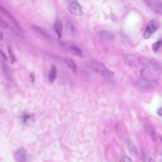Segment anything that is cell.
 <instances>
[{
    "mask_svg": "<svg viewBox=\"0 0 162 162\" xmlns=\"http://www.w3.org/2000/svg\"><path fill=\"white\" fill-rule=\"evenodd\" d=\"M69 50L70 52L75 56L82 58L83 56L81 50L76 45L72 44L70 46Z\"/></svg>",
    "mask_w": 162,
    "mask_h": 162,
    "instance_id": "4fadbf2b",
    "label": "cell"
},
{
    "mask_svg": "<svg viewBox=\"0 0 162 162\" xmlns=\"http://www.w3.org/2000/svg\"><path fill=\"white\" fill-rule=\"evenodd\" d=\"M128 151L130 154L133 156L137 157L139 155V153L136 146L131 142H128Z\"/></svg>",
    "mask_w": 162,
    "mask_h": 162,
    "instance_id": "5bb4252c",
    "label": "cell"
},
{
    "mask_svg": "<svg viewBox=\"0 0 162 162\" xmlns=\"http://www.w3.org/2000/svg\"><path fill=\"white\" fill-rule=\"evenodd\" d=\"M159 26V23L157 20L151 21L147 26L144 35L145 38L148 39L150 38L152 35L157 31Z\"/></svg>",
    "mask_w": 162,
    "mask_h": 162,
    "instance_id": "7a4b0ae2",
    "label": "cell"
},
{
    "mask_svg": "<svg viewBox=\"0 0 162 162\" xmlns=\"http://www.w3.org/2000/svg\"><path fill=\"white\" fill-rule=\"evenodd\" d=\"M147 127L148 132L151 135V138L154 142H157V136L156 132L153 127L150 124H148Z\"/></svg>",
    "mask_w": 162,
    "mask_h": 162,
    "instance_id": "9a60e30c",
    "label": "cell"
},
{
    "mask_svg": "<svg viewBox=\"0 0 162 162\" xmlns=\"http://www.w3.org/2000/svg\"><path fill=\"white\" fill-rule=\"evenodd\" d=\"M140 74L142 79H148V80H156L153 75L147 70L145 69H142L140 70Z\"/></svg>",
    "mask_w": 162,
    "mask_h": 162,
    "instance_id": "9c48e42d",
    "label": "cell"
},
{
    "mask_svg": "<svg viewBox=\"0 0 162 162\" xmlns=\"http://www.w3.org/2000/svg\"><path fill=\"white\" fill-rule=\"evenodd\" d=\"M87 65L93 71L99 73L105 77H111L115 74L114 72L108 69L104 64L99 61H89L87 63Z\"/></svg>",
    "mask_w": 162,
    "mask_h": 162,
    "instance_id": "6da1fadb",
    "label": "cell"
},
{
    "mask_svg": "<svg viewBox=\"0 0 162 162\" xmlns=\"http://www.w3.org/2000/svg\"><path fill=\"white\" fill-rule=\"evenodd\" d=\"M30 118V116L28 115H24L23 118L24 123H26L28 121Z\"/></svg>",
    "mask_w": 162,
    "mask_h": 162,
    "instance_id": "d4e9b609",
    "label": "cell"
},
{
    "mask_svg": "<svg viewBox=\"0 0 162 162\" xmlns=\"http://www.w3.org/2000/svg\"><path fill=\"white\" fill-rule=\"evenodd\" d=\"M157 112L159 116H162V107L158 110Z\"/></svg>",
    "mask_w": 162,
    "mask_h": 162,
    "instance_id": "4316f807",
    "label": "cell"
},
{
    "mask_svg": "<svg viewBox=\"0 0 162 162\" xmlns=\"http://www.w3.org/2000/svg\"><path fill=\"white\" fill-rule=\"evenodd\" d=\"M7 51L11 60V63L12 64H13L16 62V59L13 54L12 53L11 47L9 46L7 47Z\"/></svg>",
    "mask_w": 162,
    "mask_h": 162,
    "instance_id": "ffe728a7",
    "label": "cell"
},
{
    "mask_svg": "<svg viewBox=\"0 0 162 162\" xmlns=\"http://www.w3.org/2000/svg\"><path fill=\"white\" fill-rule=\"evenodd\" d=\"M99 34L103 38L107 40H111L114 38V35L113 33L106 30L101 32Z\"/></svg>",
    "mask_w": 162,
    "mask_h": 162,
    "instance_id": "e0dca14e",
    "label": "cell"
},
{
    "mask_svg": "<svg viewBox=\"0 0 162 162\" xmlns=\"http://www.w3.org/2000/svg\"><path fill=\"white\" fill-rule=\"evenodd\" d=\"M123 162H132L130 159L126 156H123Z\"/></svg>",
    "mask_w": 162,
    "mask_h": 162,
    "instance_id": "cb8c5ba5",
    "label": "cell"
},
{
    "mask_svg": "<svg viewBox=\"0 0 162 162\" xmlns=\"http://www.w3.org/2000/svg\"><path fill=\"white\" fill-rule=\"evenodd\" d=\"M32 28L35 30V31L39 34H40L44 36L45 38L50 40H53L54 39L50 35L48 32H45L43 30L39 28L38 27L36 26H32Z\"/></svg>",
    "mask_w": 162,
    "mask_h": 162,
    "instance_id": "8fae6325",
    "label": "cell"
},
{
    "mask_svg": "<svg viewBox=\"0 0 162 162\" xmlns=\"http://www.w3.org/2000/svg\"><path fill=\"white\" fill-rule=\"evenodd\" d=\"M4 37V34L2 32H0V40H3V38Z\"/></svg>",
    "mask_w": 162,
    "mask_h": 162,
    "instance_id": "f1b7e54d",
    "label": "cell"
},
{
    "mask_svg": "<svg viewBox=\"0 0 162 162\" xmlns=\"http://www.w3.org/2000/svg\"><path fill=\"white\" fill-rule=\"evenodd\" d=\"M4 70L6 75L7 76V78L10 79L11 78V73L9 67L5 65L4 67Z\"/></svg>",
    "mask_w": 162,
    "mask_h": 162,
    "instance_id": "7402d4cb",
    "label": "cell"
},
{
    "mask_svg": "<svg viewBox=\"0 0 162 162\" xmlns=\"http://www.w3.org/2000/svg\"><path fill=\"white\" fill-rule=\"evenodd\" d=\"M148 4L149 8L154 13L162 15V2L158 1H149Z\"/></svg>",
    "mask_w": 162,
    "mask_h": 162,
    "instance_id": "8992f818",
    "label": "cell"
},
{
    "mask_svg": "<svg viewBox=\"0 0 162 162\" xmlns=\"http://www.w3.org/2000/svg\"><path fill=\"white\" fill-rule=\"evenodd\" d=\"M158 162H162V159H160L158 160Z\"/></svg>",
    "mask_w": 162,
    "mask_h": 162,
    "instance_id": "4dcf8cb0",
    "label": "cell"
},
{
    "mask_svg": "<svg viewBox=\"0 0 162 162\" xmlns=\"http://www.w3.org/2000/svg\"><path fill=\"white\" fill-rule=\"evenodd\" d=\"M159 138H160L161 141L162 143V136H159Z\"/></svg>",
    "mask_w": 162,
    "mask_h": 162,
    "instance_id": "1f68e13d",
    "label": "cell"
},
{
    "mask_svg": "<svg viewBox=\"0 0 162 162\" xmlns=\"http://www.w3.org/2000/svg\"><path fill=\"white\" fill-rule=\"evenodd\" d=\"M136 84L137 86L142 89H148L156 87L157 82L156 80H148L141 78L137 79Z\"/></svg>",
    "mask_w": 162,
    "mask_h": 162,
    "instance_id": "277c9868",
    "label": "cell"
},
{
    "mask_svg": "<svg viewBox=\"0 0 162 162\" xmlns=\"http://www.w3.org/2000/svg\"><path fill=\"white\" fill-rule=\"evenodd\" d=\"M119 126H120V125L119 124H117L115 125V129L116 130L118 131L119 129Z\"/></svg>",
    "mask_w": 162,
    "mask_h": 162,
    "instance_id": "f546056e",
    "label": "cell"
},
{
    "mask_svg": "<svg viewBox=\"0 0 162 162\" xmlns=\"http://www.w3.org/2000/svg\"><path fill=\"white\" fill-rule=\"evenodd\" d=\"M69 10L70 13L74 16H81L83 14L81 6L76 1H70L69 5Z\"/></svg>",
    "mask_w": 162,
    "mask_h": 162,
    "instance_id": "5b68a950",
    "label": "cell"
},
{
    "mask_svg": "<svg viewBox=\"0 0 162 162\" xmlns=\"http://www.w3.org/2000/svg\"><path fill=\"white\" fill-rule=\"evenodd\" d=\"M64 60L69 68L71 69L72 72L75 74L77 70V66L76 64L71 58L67 57L64 59Z\"/></svg>",
    "mask_w": 162,
    "mask_h": 162,
    "instance_id": "7c38bea8",
    "label": "cell"
},
{
    "mask_svg": "<svg viewBox=\"0 0 162 162\" xmlns=\"http://www.w3.org/2000/svg\"><path fill=\"white\" fill-rule=\"evenodd\" d=\"M30 76L32 81L33 82H34L35 81V76L34 74L33 73H31L30 75Z\"/></svg>",
    "mask_w": 162,
    "mask_h": 162,
    "instance_id": "83f0119b",
    "label": "cell"
},
{
    "mask_svg": "<svg viewBox=\"0 0 162 162\" xmlns=\"http://www.w3.org/2000/svg\"><path fill=\"white\" fill-rule=\"evenodd\" d=\"M143 160L144 162H154L152 158L149 155L143 153L142 155Z\"/></svg>",
    "mask_w": 162,
    "mask_h": 162,
    "instance_id": "44dd1931",
    "label": "cell"
},
{
    "mask_svg": "<svg viewBox=\"0 0 162 162\" xmlns=\"http://www.w3.org/2000/svg\"><path fill=\"white\" fill-rule=\"evenodd\" d=\"M0 11L3 14L8 17V19L13 23L14 25L16 26L17 28L20 29L19 24H18L15 17L7 10L3 6L1 5L0 6Z\"/></svg>",
    "mask_w": 162,
    "mask_h": 162,
    "instance_id": "ba28073f",
    "label": "cell"
},
{
    "mask_svg": "<svg viewBox=\"0 0 162 162\" xmlns=\"http://www.w3.org/2000/svg\"><path fill=\"white\" fill-rule=\"evenodd\" d=\"M162 45V41L159 40L152 45V49L155 52H157Z\"/></svg>",
    "mask_w": 162,
    "mask_h": 162,
    "instance_id": "d6986e66",
    "label": "cell"
},
{
    "mask_svg": "<svg viewBox=\"0 0 162 162\" xmlns=\"http://www.w3.org/2000/svg\"><path fill=\"white\" fill-rule=\"evenodd\" d=\"M54 28L58 37L60 38L62 37L63 30V25L62 21L57 20L54 25Z\"/></svg>",
    "mask_w": 162,
    "mask_h": 162,
    "instance_id": "30bf717a",
    "label": "cell"
},
{
    "mask_svg": "<svg viewBox=\"0 0 162 162\" xmlns=\"http://www.w3.org/2000/svg\"><path fill=\"white\" fill-rule=\"evenodd\" d=\"M1 53L3 57V59L4 60H7V56L4 52L1 50Z\"/></svg>",
    "mask_w": 162,
    "mask_h": 162,
    "instance_id": "484cf974",
    "label": "cell"
},
{
    "mask_svg": "<svg viewBox=\"0 0 162 162\" xmlns=\"http://www.w3.org/2000/svg\"><path fill=\"white\" fill-rule=\"evenodd\" d=\"M122 56L125 62L130 67H137L140 65V60L139 58L134 55L123 53Z\"/></svg>",
    "mask_w": 162,
    "mask_h": 162,
    "instance_id": "3957f363",
    "label": "cell"
},
{
    "mask_svg": "<svg viewBox=\"0 0 162 162\" xmlns=\"http://www.w3.org/2000/svg\"><path fill=\"white\" fill-rule=\"evenodd\" d=\"M57 77V70L55 66L53 65L52 66L49 76V79L50 83H53Z\"/></svg>",
    "mask_w": 162,
    "mask_h": 162,
    "instance_id": "2e32d148",
    "label": "cell"
},
{
    "mask_svg": "<svg viewBox=\"0 0 162 162\" xmlns=\"http://www.w3.org/2000/svg\"><path fill=\"white\" fill-rule=\"evenodd\" d=\"M14 157L17 162H26L28 156L25 150L23 148H20L15 151Z\"/></svg>",
    "mask_w": 162,
    "mask_h": 162,
    "instance_id": "52a82bcc",
    "label": "cell"
},
{
    "mask_svg": "<svg viewBox=\"0 0 162 162\" xmlns=\"http://www.w3.org/2000/svg\"><path fill=\"white\" fill-rule=\"evenodd\" d=\"M67 28L70 34L74 35L76 33V30L75 27L71 23L68 22L67 24Z\"/></svg>",
    "mask_w": 162,
    "mask_h": 162,
    "instance_id": "ac0fdd59",
    "label": "cell"
},
{
    "mask_svg": "<svg viewBox=\"0 0 162 162\" xmlns=\"http://www.w3.org/2000/svg\"><path fill=\"white\" fill-rule=\"evenodd\" d=\"M1 20V26L3 28L7 29L8 28V25L5 21L1 17L0 19Z\"/></svg>",
    "mask_w": 162,
    "mask_h": 162,
    "instance_id": "603a6c76",
    "label": "cell"
}]
</instances>
